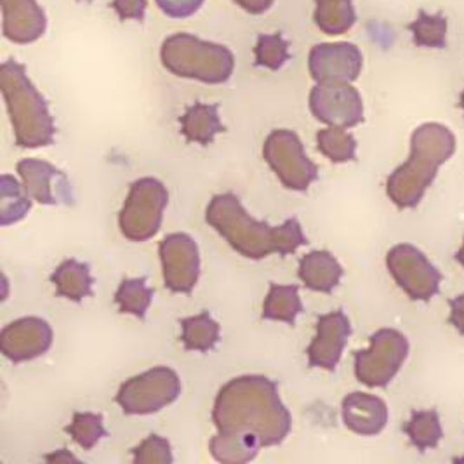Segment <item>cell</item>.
I'll return each mask as SVG.
<instances>
[{"mask_svg":"<svg viewBox=\"0 0 464 464\" xmlns=\"http://www.w3.org/2000/svg\"><path fill=\"white\" fill-rule=\"evenodd\" d=\"M212 422L218 431L253 433L261 447L280 445L293 428L276 382L261 374L238 376L221 386L212 407Z\"/></svg>","mask_w":464,"mask_h":464,"instance_id":"1","label":"cell"},{"mask_svg":"<svg viewBox=\"0 0 464 464\" xmlns=\"http://www.w3.org/2000/svg\"><path fill=\"white\" fill-rule=\"evenodd\" d=\"M206 221L228 242L233 251L253 261L272 254L287 256L308 244L295 218L285 219L280 227L257 221L230 191L212 197L206 208Z\"/></svg>","mask_w":464,"mask_h":464,"instance_id":"2","label":"cell"},{"mask_svg":"<svg viewBox=\"0 0 464 464\" xmlns=\"http://www.w3.org/2000/svg\"><path fill=\"white\" fill-rule=\"evenodd\" d=\"M456 151L449 127L428 122L411 136V155L386 179V195L399 209H414L431 187L437 172Z\"/></svg>","mask_w":464,"mask_h":464,"instance_id":"3","label":"cell"},{"mask_svg":"<svg viewBox=\"0 0 464 464\" xmlns=\"http://www.w3.org/2000/svg\"><path fill=\"white\" fill-rule=\"evenodd\" d=\"M0 91L14 132V143L30 150L51 147L56 136L54 119L22 63L14 60L2 63Z\"/></svg>","mask_w":464,"mask_h":464,"instance_id":"4","label":"cell"},{"mask_svg":"<svg viewBox=\"0 0 464 464\" xmlns=\"http://www.w3.org/2000/svg\"><path fill=\"white\" fill-rule=\"evenodd\" d=\"M162 66L176 77L204 84H225L235 70L232 51L191 34H174L160 45Z\"/></svg>","mask_w":464,"mask_h":464,"instance_id":"5","label":"cell"},{"mask_svg":"<svg viewBox=\"0 0 464 464\" xmlns=\"http://www.w3.org/2000/svg\"><path fill=\"white\" fill-rule=\"evenodd\" d=\"M168 204L169 191L162 181L155 178L136 179L119 212V228L122 237L130 242H147L153 238L162 227Z\"/></svg>","mask_w":464,"mask_h":464,"instance_id":"6","label":"cell"},{"mask_svg":"<svg viewBox=\"0 0 464 464\" xmlns=\"http://www.w3.org/2000/svg\"><path fill=\"white\" fill-rule=\"evenodd\" d=\"M181 380L166 365L148 369L127 380L117 392L115 401L127 416H150L179 399Z\"/></svg>","mask_w":464,"mask_h":464,"instance_id":"7","label":"cell"},{"mask_svg":"<svg viewBox=\"0 0 464 464\" xmlns=\"http://www.w3.org/2000/svg\"><path fill=\"white\" fill-rule=\"evenodd\" d=\"M263 159L287 190L306 191L318 179L317 164L308 159L295 130H272L263 145Z\"/></svg>","mask_w":464,"mask_h":464,"instance_id":"8","label":"cell"},{"mask_svg":"<svg viewBox=\"0 0 464 464\" xmlns=\"http://www.w3.org/2000/svg\"><path fill=\"white\" fill-rule=\"evenodd\" d=\"M409 357V341L395 329H380L367 350L355 353V376L369 388H386Z\"/></svg>","mask_w":464,"mask_h":464,"instance_id":"9","label":"cell"},{"mask_svg":"<svg viewBox=\"0 0 464 464\" xmlns=\"http://www.w3.org/2000/svg\"><path fill=\"white\" fill-rule=\"evenodd\" d=\"M386 266L395 284L412 301H430L439 295L442 274L439 268L411 244H399L386 254Z\"/></svg>","mask_w":464,"mask_h":464,"instance_id":"10","label":"cell"},{"mask_svg":"<svg viewBox=\"0 0 464 464\" xmlns=\"http://www.w3.org/2000/svg\"><path fill=\"white\" fill-rule=\"evenodd\" d=\"M164 284L170 293L190 295L200 276V253L187 233H170L159 246Z\"/></svg>","mask_w":464,"mask_h":464,"instance_id":"11","label":"cell"},{"mask_svg":"<svg viewBox=\"0 0 464 464\" xmlns=\"http://www.w3.org/2000/svg\"><path fill=\"white\" fill-rule=\"evenodd\" d=\"M362 68L363 54L352 43L317 44L308 56V70L317 84H352Z\"/></svg>","mask_w":464,"mask_h":464,"instance_id":"12","label":"cell"},{"mask_svg":"<svg viewBox=\"0 0 464 464\" xmlns=\"http://www.w3.org/2000/svg\"><path fill=\"white\" fill-rule=\"evenodd\" d=\"M308 103L322 124L350 129L363 122V102L352 84H317L310 91Z\"/></svg>","mask_w":464,"mask_h":464,"instance_id":"13","label":"cell"},{"mask_svg":"<svg viewBox=\"0 0 464 464\" xmlns=\"http://www.w3.org/2000/svg\"><path fill=\"white\" fill-rule=\"evenodd\" d=\"M54 333L41 317H23L7 324L0 333V352L13 363L39 359L53 346Z\"/></svg>","mask_w":464,"mask_h":464,"instance_id":"14","label":"cell"},{"mask_svg":"<svg viewBox=\"0 0 464 464\" xmlns=\"http://www.w3.org/2000/svg\"><path fill=\"white\" fill-rule=\"evenodd\" d=\"M16 170L32 200L43 206H70L73 202L72 185L63 170L56 166L39 159H24L18 162Z\"/></svg>","mask_w":464,"mask_h":464,"instance_id":"15","label":"cell"},{"mask_svg":"<svg viewBox=\"0 0 464 464\" xmlns=\"http://www.w3.org/2000/svg\"><path fill=\"white\" fill-rule=\"evenodd\" d=\"M352 334V324L341 310L325 314L317 320V333L312 339L306 355L312 369L334 372L343 357L344 346Z\"/></svg>","mask_w":464,"mask_h":464,"instance_id":"16","label":"cell"},{"mask_svg":"<svg viewBox=\"0 0 464 464\" xmlns=\"http://www.w3.org/2000/svg\"><path fill=\"white\" fill-rule=\"evenodd\" d=\"M2 4V34L11 43H35L47 28L45 11L37 0H0Z\"/></svg>","mask_w":464,"mask_h":464,"instance_id":"17","label":"cell"},{"mask_svg":"<svg viewBox=\"0 0 464 464\" xmlns=\"http://www.w3.org/2000/svg\"><path fill=\"white\" fill-rule=\"evenodd\" d=\"M344 426L362 437H376L388 424V405L380 397L353 392L341 403Z\"/></svg>","mask_w":464,"mask_h":464,"instance_id":"18","label":"cell"},{"mask_svg":"<svg viewBox=\"0 0 464 464\" xmlns=\"http://www.w3.org/2000/svg\"><path fill=\"white\" fill-rule=\"evenodd\" d=\"M343 266L329 251L304 254L297 265V276L310 291L331 295L343 278Z\"/></svg>","mask_w":464,"mask_h":464,"instance_id":"19","label":"cell"},{"mask_svg":"<svg viewBox=\"0 0 464 464\" xmlns=\"http://www.w3.org/2000/svg\"><path fill=\"white\" fill-rule=\"evenodd\" d=\"M179 124L185 140L200 147H209L218 134L225 132L218 105L195 103L188 106L183 117H179Z\"/></svg>","mask_w":464,"mask_h":464,"instance_id":"20","label":"cell"},{"mask_svg":"<svg viewBox=\"0 0 464 464\" xmlns=\"http://www.w3.org/2000/svg\"><path fill=\"white\" fill-rule=\"evenodd\" d=\"M51 284L56 289V295L73 303H81L85 297L92 295L94 278L91 275V266L77 259H64L63 263L51 275Z\"/></svg>","mask_w":464,"mask_h":464,"instance_id":"21","label":"cell"},{"mask_svg":"<svg viewBox=\"0 0 464 464\" xmlns=\"http://www.w3.org/2000/svg\"><path fill=\"white\" fill-rule=\"evenodd\" d=\"M261 443L253 433L218 431L209 442V452L218 463L244 464L256 459Z\"/></svg>","mask_w":464,"mask_h":464,"instance_id":"22","label":"cell"},{"mask_svg":"<svg viewBox=\"0 0 464 464\" xmlns=\"http://www.w3.org/2000/svg\"><path fill=\"white\" fill-rule=\"evenodd\" d=\"M314 22L325 35L346 34L357 23L353 0H315Z\"/></svg>","mask_w":464,"mask_h":464,"instance_id":"23","label":"cell"},{"mask_svg":"<svg viewBox=\"0 0 464 464\" xmlns=\"http://www.w3.org/2000/svg\"><path fill=\"white\" fill-rule=\"evenodd\" d=\"M303 314V301L299 297L297 285L270 284V291L263 303V320L284 322L295 325L297 315Z\"/></svg>","mask_w":464,"mask_h":464,"instance_id":"24","label":"cell"},{"mask_svg":"<svg viewBox=\"0 0 464 464\" xmlns=\"http://www.w3.org/2000/svg\"><path fill=\"white\" fill-rule=\"evenodd\" d=\"M179 324H181V343L188 352L208 353L219 343L221 327L208 312L183 318Z\"/></svg>","mask_w":464,"mask_h":464,"instance_id":"25","label":"cell"},{"mask_svg":"<svg viewBox=\"0 0 464 464\" xmlns=\"http://www.w3.org/2000/svg\"><path fill=\"white\" fill-rule=\"evenodd\" d=\"M32 209V198L23 188L22 183L11 176L0 178V225L9 227L20 223Z\"/></svg>","mask_w":464,"mask_h":464,"instance_id":"26","label":"cell"},{"mask_svg":"<svg viewBox=\"0 0 464 464\" xmlns=\"http://www.w3.org/2000/svg\"><path fill=\"white\" fill-rule=\"evenodd\" d=\"M403 431L418 450L435 449L443 439L442 422L437 411H412Z\"/></svg>","mask_w":464,"mask_h":464,"instance_id":"27","label":"cell"},{"mask_svg":"<svg viewBox=\"0 0 464 464\" xmlns=\"http://www.w3.org/2000/svg\"><path fill=\"white\" fill-rule=\"evenodd\" d=\"M119 314L132 315L136 318L147 317L148 308L153 301V289L147 285V276L141 278H124L113 297Z\"/></svg>","mask_w":464,"mask_h":464,"instance_id":"28","label":"cell"},{"mask_svg":"<svg viewBox=\"0 0 464 464\" xmlns=\"http://www.w3.org/2000/svg\"><path fill=\"white\" fill-rule=\"evenodd\" d=\"M318 151L334 164L352 162L357 157V141L343 127H325L317 132Z\"/></svg>","mask_w":464,"mask_h":464,"instance_id":"29","label":"cell"},{"mask_svg":"<svg viewBox=\"0 0 464 464\" xmlns=\"http://www.w3.org/2000/svg\"><path fill=\"white\" fill-rule=\"evenodd\" d=\"M412 34L414 44L420 47L430 49H443L447 45V30L449 22L442 13L430 14L426 11H420L418 18L407 26Z\"/></svg>","mask_w":464,"mask_h":464,"instance_id":"30","label":"cell"},{"mask_svg":"<svg viewBox=\"0 0 464 464\" xmlns=\"http://www.w3.org/2000/svg\"><path fill=\"white\" fill-rule=\"evenodd\" d=\"M64 431L84 450L94 449L108 435L103 416L94 412H75Z\"/></svg>","mask_w":464,"mask_h":464,"instance_id":"31","label":"cell"},{"mask_svg":"<svg viewBox=\"0 0 464 464\" xmlns=\"http://www.w3.org/2000/svg\"><path fill=\"white\" fill-rule=\"evenodd\" d=\"M256 66L278 72L291 60L289 43L280 34H261L254 47Z\"/></svg>","mask_w":464,"mask_h":464,"instance_id":"32","label":"cell"},{"mask_svg":"<svg viewBox=\"0 0 464 464\" xmlns=\"http://www.w3.org/2000/svg\"><path fill=\"white\" fill-rule=\"evenodd\" d=\"M130 454L134 464H170L174 461L169 440L155 433L134 447Z\"/></svg>","mask_w":464,"mask_h":464,"instance_id":"33","label":"cell"},{"mask_svg":"<svg viewBox=\"0 0 464 464\" xmlns=\"http://www.w3.org/2000/svg\"><path fill=\"white\" fill-rule=\"evenodd\" d=\"M206 0H155L159 9L174 20H183L193 16Z\"/></svg>","mask_w":464,"mask_h":464,"instance_id":"34","label":"cell"},{"mask_svg":"<svg viewBox=\"0 0 464 464\" xmlns=\"http://www.w3.org/2000/svg\"><path fill=\"white\" fill-rule=\"evenodd\" d=\"M148 0H113L110 7L117 13L121 22L134 20V22H145L147 14Z\"/></svg>","mask_w":464,"mask_h":464,"instance_id":"35","label":"cell"},{"mask_svg":"<svg viewBox=\"0 0 464 464\" xmlns=\"http://www.w3.org/2000/svg\"><path fill=\"white\" fill-rule=\"evenodd\" d=\"M449 306H450V317L449 322L450 325L464 336V293L463 295H456L449 301Z\"/></svg>","mask_w":464,"mask_h":464,"instance_id":"36","label":"cell"},{"mask_svg":"<svg viewBox=\"0 0 464 464\" xmlns=\"http://www.w3.org/2000/svg\"><path fill=\"white\" fill-rule=\"evenodd\" d=\"M232 2L238 7H242L246 13L259 16V14H265L274 5L275 0H232Z\"/></svg>","mask_w":464,"mask_h":464,"instance_id":"37","label":"cell"},{"mask_svg":"<svg viewBox=\"0 0 464 464\" xmlns=\"http://www.w3.org/2000/svg\"><path fill=\"white\" fill-rule=\"evenodd\" d=\"M44 461H49V463H79V459L66 449H60L53 454H47L44 458Z\"/></svg>","mask_w":464,"mask_h":464,"instance_id":"38","label":"cell"},{"mask_svg":"<svg viewBox=\"0 0 464 464\" xmlns=\"http://www.w3.org/2000/svg\"><path fill=\"white\" fill-rule=\"evenodd\" d=\"M456 259H458V263L461 265L464 268V240H463V246H461V249L458 251V254H456Z\"/></svg>","mask_w":464,"mask_h":464,"instance_id":"39","label":"cell"},{"mask_svg":"<svg viewBox=\"0 0 464 464\" xmlns=\"http://www.w3.org/2000/svg\"><path fill=\"white\" fill-rule=\"evenodd\" d=\"M459 108L464 111V91L461 92V96H459Z\"/></svg>","mask_w":464,"mask_h":464,"instance_id":"40","label":"cell"},{"mask_svg":"<svg viewBox=\"0 0 464 464\" xmlns=\"http://www.w3.org/2000/svg\"><path fill=\"white\" fill-rule=\"evenodd\" d=\"M79 2H92V0H79Z\"/></svg>","mask_w":464,"mask_h":464,"instance_id":"41","label":"cell"}]
</instances>
